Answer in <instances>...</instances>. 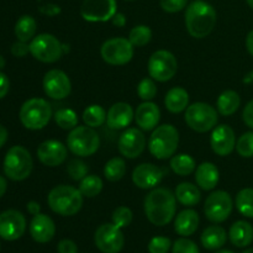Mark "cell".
<instances>
[{
	"label": "cell",
	"instance_id": "obj_1",
	"mask_svg": "<svg viewBox=\"0 0 253 253\" xmlns=\"http://www.w3.org/2000/svg\"><path fill=\"white\" fill-rule=\"evenodd\" d=\"M177 198L166 188H153L145 199V214L156 226H166L173 220L177 209Z\"/></svg>",
	"mask_w": 253,
	"mask_h": 253
},
{
	"label": "cell",
	"instance_id": "obj_2",
	"mask_svg": "<svg viewBox=\"0 0 253 253\" xmlns=\"http://www.w3.org/2000/svg\"><path fill=\"white\" fill-rule=\"evenodd\" d=\"M216 25V11L209 2L204 0H194L187 6L185 26L194 39H204L209 36Z\"/></svg>",
	"mask_w": 253,
	"mask_h": 253
},
{
	"label": "cell",
	"instance_id": "obj_3",
	"mask_svg": "<svg viewBox=\"0 0 253 253\" xmlns=\"http://www.w3.org/2000/svg\"><path fill=\"white\" fill-rule=\"evenodd\" d=\"M47 203L53 212L61 216H73L83 205V194L81 190L71 185H57L49 192Z\"/></svg>",
	"mask_w": 253,
	"mask_h": 253
},
{
	"label": "cell",
	"instance_id": "obj_4",
	"mask_svg": "<svg viewBox=\"0 0 253 253\" xmlns=\"http://www.w3.org/2000/svg\"><path fill=\"white\" fill-rule=\"evenodd\" d=\"M179 145V133L173 125H161L153 130L148 140V150L157 160H167L174 156Z\"/></svg>",
	"mask_w": 253,
	"mask_h": 253
},
{
	"label": "cell",
	"instance_id": "obj_5",
	"mask_svg": "<svg viewBox=\"0 0 253 253\" xmlns=\"http://www.w3.org/2000/svg\"><path fill=\"white\" fill-rule=\"evenodd\" d=\"M20 121L29 130H41L52 118V108L48 101L32 98L25 101L20 109Z\"/></svg>",
	"mask_w": 253,
	"mask_h": 253
},
{
	"label": "cell",
	"instance_id": "obj_6",
	"mask_svg": "<svg viewBox=\"0 0 253 253\" xmlns=\"http://www.w3.org/2000/svg\"><path fill=\"white\" fill-rule=\"evenodd\" d=\"M4 173L9 179L20 182L31 174L34 161L29 151L22 146H14L6 152L4 158Z\"/></svg>",
	"mask_w": 253,
	"mask_h": 253
},
{
	"label": "cell",
	"instance_id": "obj_7",
	"mask_svg": "<svg viewBox=\"0 0 253 253\" xmlns=\"http://www.w3.org/2000/svg\"><path fill=\"white\" fill-rule=\"evenodd\" d=\"M67 146L73 155L78 157H89L99 150L100 138L93 127L86 125L77 126L69 132Z\"/></svg>",
	"mask_w": 253,
	"mask_h": 253
},
{
	"label": "cell",
	"instance_id": "obj_8",
	"mask_svg": "<svg viewBox=\"0 0 253 253\" xmlns=\"http://www.w3.org/2000/svg\"><path fill=\"white\" fill-rule=\"evenodd\" d=\"M185 123L197 132H208L217 124V111L207 103H194L185 111Z\"/></svg>",
	"mask_w": 253,
	"mask_h": 253
},
{
	"label": "cell",
	"instance_id": "obj_9",
	"mask_svg": "<svg viewBox=\"0 0 253 253\" xmlns=\"http://www.w3.org/2000/svg\"><path fill=\"white\" fill-rule=\"evenodd\" d=\"M63 44L51 34H41L34 37L30 43V53L37 61L54 63L63 54Z\"/></svg>",
	"mask_w": 253,
	"mask_h": 253
},
{
	"label": "cell",
	"instance_id": "obj_10",
	"mask_svg": "<svg viewBox=\"0 0 253 253\" xmlns=\"http://www.w3.org/2000/svg\"><path fill=\"white\" fill-rule=\"evenodd\" d=\"M148 74L157 82H168L175 76L178 62L174 54L166 49L153 52L148 59Z\"/></svg>",
	"mask_w": 253,
	"mask_h": 253
},
{
	"label": "cell",
	"instance_id": "obj_11",
	"mask_svg": "<svg viewBox=\"0 0 253 253\" xmlns=\"http://www.w3.org/2000/svg\"><path fill=\"white\" fill-rule=\"evenodd\" d=\"M104 61L111 66H124L133 57V46L127 39L114 37L103 43L100 48Z\"/></svg>",
	"mask_w": 253,
	"mask_h": 253
},
{
	"label": "cell",
	"instance_id": "obj_12",
	"mask_svg": "<svg viewBox=\"0 0 253 253\" xmlns=\"http://www.w3.org/2000/svg\"><path fill=\"white\" fill-rule=\"evenodd\" d=\"M232 208L234 203L231 195L224 190H216L212 192L205 200L204 212L209 221L220 224L229 219L232 212Z\"/></svg>",
	"mask_w": 253,
	"mask_h": 253
},
{
	"label": "cell",
	"instance_id": "obj_13",
	"mask_svg": "<svg viewBox=\"0 0 253 253\" xmlns=\"http://www.w3.org/2000/svg\"><path fill=\"white\" fill-rule=\"evenodd\" d=\"M94 242L103 253H119L124 249L125 237L120 227L114 224H103L94 235Z\"/></svg>",
	"mask_w": 253,
	"mask_h": 253
},
{
	"label": "cell",
	"instance_id": "obj_14",
	"mask_svg": "<svg viewBox=\"0 0 253 253\" xmlns=\"http://www.w3.org/2000/svg\"><path fill=\"white\" fill-rule=\"evenodd\" d=\"M118 10L116 0H84L81 15L85 21L104 22L113 19Z\"/></svg>",
	"mask_w": 253,
	"mask_h": 253
},
{
	"label": "cell",
	"instance_id": "obj_15",
	"mask_svg": "<svg viewBox=\"0 0 253 253\" xmlns=\"http://www.w3.org/2000/svg\"><path fill=\"white\" fill-rule=\"evenodd\" d=\"M43 90L47 96L56 100L67 98L71 94L72 84L68 76L61 69H51L43 77Z\"/></svg>",
	"mask_w": 253,
	"mask_h": 253
},
{
	"label": "cell",
	"instance_id": "obj_16",
	"mask_svg": "<svg viewBox=\"0 0 253 253\" xmlns=\"http://www.w3.org/2000/svg\"><path fill=\"white\" fill-rule=\"evenodd\" d=\"M26 230V219L17 210H6L0 214V237L5 241H16Z\"/></svg>",
	"mask_w": 253,
	"mask_h": 253
},
{
	"label": "cell",
	"instance_id": "obj_17",
	"mask_svg": "<svg viewBox=\"0 0 253 253\" xmlns=\"http://www.w3.org/2000/svg\"><path fill=\"white\" fill-rule=\"evenodd\" d=\"M119 152L126 158H137L142 155L146 147V137L141 130L136 127L127 128L124 131L119 138Z\"/></svg>",
	"mask_w": 253,
	"mask_h": 253
},
{
	"label": "cell",
	"instance_id": "obj_18",
	"mask_svg": "<svg viewBox=\"0 0 253 253\" xmlns=\"http://www.w3.org/2000/svg\"><path fill=\"white\" fill-rule=\"evenodd\" d=\"M167 172L165 168L157 167L152 163H142L133 169L132 182L141 189H153L160 184Z\"/></svg>",
	"mask_w": 253,
	"mask_h": 253
},
{
	"label": "cell",
	"instance_id": "obj_19",
	"mask_svg": "<svg viewBox=\"0 0 253 253\" xmlns=\"http://www.w3.org/2000/svg\"><path fill=\"white\" fill-rule=\"evenodd\" d=\"M210 145L217 156L226 157L231 155L232 151L236 147V137H235L234 130L227 125L214 127L211 137H210Z\"/></svg>",
	"mask_w": 253,
	"mask_h": 253
},
{
	"label": "cell",
	"instance_id": "obj_20",
	"mask_svg": "<svg viewBox=\"0 0 253 253\" xmlns=\"http://www.w3.org/2000/svg\"><path fill=\"white\" fill-rule=\"evenodd\" d=\"M37 157L47 167L61 166L67 158V147L56 140H47L37 148Z\"/></svg>",
	"mask_w": 253,
	"mask_h": 253
},
{
	"label": "cell",
	"instance_id": "obj_21",
	"mask_svg": "<svg viewBox=\"0 0 253 253\" xmlns=\"http://www.w3.org/2000/svg\"><path fill=\"white\" fill-rule=\"evenodd\" d=\"M56 234V225L53 220L44 214L35 215L30 222V235L39 244H47Z\"/></svg>",
	"mask_w": 253,
	"mask_h": 253
},
{
	"label": "cell",
	"instance_id": "obj_22",
	"mask_svg": "<svg viewBox=\"0 0 253 253\" xmlns=\"http://www.w3.org/2000/svg\"><path fill=\"white\" fill-rule=\"evenodd\" d=\"M161 119L160 108L155 103L145 101L137 106L135 120L138 127L143 131H152L157 127Z\"/></svg>",
	"mask_w": 253,
	"mask_h": 253
},
{
	"label": "cell",
	"instance_id": "obj_23",
	"mask_svg": "<svg viewBox=\"0 0 253 253\" xmlns=\"http://www.w3.org/2000/svg\"><path fill=\"white\" fill-rule=\"evenodd\" d=\"M133 119V110L130 104L127 103H115L108 111L106 123L110 128L114 130H123L127 127Z\"/></svg>",
	"mask_w": 253,
	"mask_h": 253
},
{
	"label": "cell",
	"instance_id": "obj_24",
	"mask_svg": "<svg viewBox=\"0 0 253 253\" xmlns=\"http://www.w3.org/2000/svg\"><path fill=\"white\" fill-rule=\"evenodd\" d=\"M199 226V215L195 210L187 209L180 211L174 220V230L178 235L188 237L194 234Z\"/></svg>",
	"mask_w": 253,
	"mask_h": 253
},
{
	"label": "cell",
	"instance_id": "obj_25",
	"mask_svg": "<svg viewBox=\"0 0 253 253\" xmlns=\"http://www.w3.org/2000/svg\"><path fill=\"white\" fill-rule=\"evenodd\" d=\"M195 182L203 190H212L219 183V169L214 163L204 162L195 170Z\"/></svg>",
	"mask_w": 253,
	"mask_h": 253
},
{
	"label": "cell",
	"instance_id": "obj_26",
	"mask_svg": "<svg viewBox=\"0 0 253 253\" xmlns=\"http://www.w3.org/2000/svg\"><path fill=\"white\" fill-rule=\"evenodd\" d=\"M229 237L231 244L239 249L250 246L253 241V226L244 220L236 221L230 227Z\"/></svg>",
	"mask_w": 253,
	"mask_h": 253
},
{
	"label": "cell",
	"instance_id": "obj_27",
	"mask_svg": "<svg viewBox=\"0 0 253 253\" xmlns=\"http://www.w3.org/2000/svg\"><path fill=\"white\" fill-rule=\"evenodd\" d=\"M226 239L227 235L224 227L219 226V225H211L203 231L200 241H202L204 249L209 250V251H216L226 244Z\"/></svg>",
	"mask_w": 253,
	"mask_h": 253
},
{
	"label": "cell",
	"instance_id": "obj_28",
	"mask_svg": "<svg viewBox=\"0 0 253 253\" xmlns=\"http://www.w3.org/2000/svg\"><path fill=\"white\" fill-rule=\"evenodd\" d=\"M189 94L182 86H174L167 93L165 98V105L168 111L173 114H179L188 108Z\"/></svg>",
	"mask_w": 253,
	"mask_h": 253
},
{
	"label": "cell",
	"instance_id": "obj_29",
	"mask_svg": "<svg viewBox=\"0 0 253 253\" xmlns=\"http://www.w3.org/2000/svg\"><path fill=\"white\" fill-rule=\"evenodd\" d=\"M174 195L180 204L189 208L199 204L200 199H202L200 190L198 189L197 185L192 184V183H180L175 188Z\"/></svg>",
	"mask_w": 253,
	"mask_h": 253
},
{
	"label": "cell",
	"instance_id": "obj_30",
	"mask_svg": "<svg viewBox=\"0 0 253 253\" xmlns=\"http://www.w3.org/2000/svg\"><path fill=\"white\" fill-rule=\"evenodd\" d=\"M241 105V98L235 90H225L220 94L216 101L217 113L222 116H231Z\"/></svg>",
	"mask_w": 253,
	"mask_h": 253
},
{
	"label": "cell",
	"instance_id": "obj_31",
	"mask_svg": "<svg viewBox=\"0 0 253 253\" xmlns=\"http://www.w3.org/2000/svg\"><path fill=\"white\" fill-rule=\"evenodd\" d=\"M37 24L36 20L30 15H24L20 17L15 25V35H16L17 40L22 42H29L32 40L36 34Z\"/></svg>",
	"mask_w": 253,
	"mask_h": 253
},
{
	"label": "cell",
	"instance_id": "obj_32",
	"mask_svg": "<svg viewBox=\"0 0 253 253\" xmlns=\"http://www.w3.org/2000/svg\"><path fill=\"white\" fill-rule=\"evenodd\" d=\"M195 167L197 166H195L194 158L185 153L173 156L170 160V168L175 174L180 175V177H187V175L192 174L195 170Z\"/></svg>",
	"mask_w": 253,
	"mask_h": 253
},
{
	"label": "cell",
	"instance_id": "obj_33",
	"mask_svg": "<svg viewBox=\"0 0 253 253\" xmlns=\"http://www.w3.org/2000/svg\"><path fill=\"white\" fill-rule=\"evenodd\" d=\"M126 173V163L121 157H114L108 161L104 167V175L110 182H118L123 179Z\"/></svg>",
	"mask_w": 253,
	"mask_h": 253
},
{
	"label": "cell",
	"instance_id": "obj_34",
	"mask_svg": "<svg viewBox=\"0 0 253 253\" xmlns=\"http://www.w3.org/2000/svg\"><path fill=\"white\" fill-rule=\"evenodd\" d=\"M106 111L100 105H90L84 110L83 120L89 127H99L106 121Z\"/></svg>",
	"mask_w": 253,
	"mask_h": 253
},
{
	"label": "cell",
	"instance_id": "obj_35",
	"mask_svg": "<svg viewBox=\"0 0 253 253\" xmlns=\"http://www.w3.org/2000/svg\"><path fill=\"white\" fill-rule=\"evenodd\" d=\"M79 190L83 194V197L86 198H94L96 195L100 194L103 190V180L100 177L95 174L86 175L85 178L81 180L79 184Z\"/></svg>",
	"mask_w": 253,
	"mask_h": 253
},
{
	"label": "cell",
	"instance_id": "obj_36",
	"mask_svg": "<svg viewBox=\"0 0 253 253\" xmlns=\"http://www.w3.org/2000/svg\"><path fill=\"white\" fill-rule=\"evenodd\" d=\"M236 208L240 214L246 217H253V189L246 188L236 195Z\"/></svg>",
	"mask_w": 253,
	"mask_h": 253
},
{
	"label": "cell",
	"instance_id": "obj_37",
	"mask_svg": "<svg viewBox=\"0 0 253 253\" xmlns=\"http://www.w3.org/2000/svg\"><path fill=\"white\" fill-rule=\"evenodd\" d=\"M54 121L63 130H73L78 126V115L72 109H59L54 113Z\"/></svg>",
	"mask_w": 253,
	"mask_h": 253
},
{
	"label": "cell",
	"instance_id": "obj_38",
	"mask_svg": "<svg viewBox=\"0 0 253 253\" xmlns=\"http://www.w3.org/2000/svg\"><path fill=\"white\" fill-rule=\"evenodd\" d=\"M151 39H152V31L146 25L135 26L128 35V41L132 43L133 47L146 46L151 41Z\"/></svg>",
	"mask_w": 253,
	"mask_h": 253
},
{
	"label": "cell",
	"instance_id": "obj_39",
	"mask_svg": "<svg viewBox=\"0 0 253 253\" xmlns=\"http://www.w3.org/2000/svg\"><path fill=\"white\" fill-rule=\"evenodd\" d=\"M88 170L89 168L86 163L78 158L69 161L68 166H67V172L73 180H82L83 178H85L88 175Z\"/></svg>",
	"mask_w": 253,
	"mask_h": 253
},
{
	"label": "cell",
	"instance_id": "obj_40",
	"mask_svg": "<svg viewBox=\"0 0 253 253\" xmlns=\"http://www.w3.org/2000/svg\"><path fill=\"white\" fill-rule=\"evenodd\" d=\"M236 151L241 157L251 158L253 157V132L244 133L236 142Z\"/></svg>",
	"mask_w": 253,
	"mask_h": 253
},
{
	"label": "cell",
	"instance_id": "obj_41",
	"mask_svg": "<svg viewBox=\"0 0 253 253\" xmlns=\"http://www.w3.org/2000/svg\"><path fill=\"white\" fill-rule=\"evenodd\" d=\"M132 211L131 209H128L127 207H119L114 210L113 212V224L116 225L120 229H124V227H127L128 225L132 221Z\"/></svg>",
	"mask_w": 253,
	"mask_h": 253
},
{
	"label": "cell",
	"instance_id": "obj_42",
	"mask_svg": "<svg viewBox=\"0 0 253 253\" xmlns=\"http://www.w3.org/2000/svg\"><path fill=\"white\" fill-rule=\"evenodd\" d=\"M137 94L142 100L150 101L157 95V86L153 79L143 78L137 86Z\"/></svg>",
	"mask_w": 253,
	"mask_h": 253
},
{
	"label": "cell",
	"instance_id": "obj_43",
	"mask_svg": "<svg viewBox=\"0 0 253 253\" xmlns=\"http://www.w3.org/2000/svg\"><path fill=\"white\" fill-rule=\"evenodd\" d=\"M170 247H172V242L168 237L165 236H156L148 244V252L150 253H168Z\"/></svg>",
	"mask_w": 253,
	"mask_h": 253
},
{
	"label": "cell",
	"instance_id": "obj_44",
	"mask_svg": "<svg viewBox=\"0 0 253 253\" xmlns=\"http://www.w3.org/2000/svg\"><path fill=\"white\" fill-rule=\"evenodd\" d=\"M172 253H200V251L195 242L182 237L172 245Z\"/></svg>",
	"mask_w": 253,
	"mask_h": 253
},
{
	"label": "cell",
	"instance_id": "obj_45",
	"mask_svg": "<svg viewBox=\"0 0 253 253\" xmlns=\"http://www.w3.org/2000/svg\"><path fill=\"white\" fill-rule=\"evenodd\" d=\"M160 4L166 12L174 14V12L182 11L187 6L188 0H161Z\"/></svg>",
	"mask_w": 253,
	"mask_h": 253
},
{
	"label": "cell",
	"instance_id": "obj_46",
	"mask_svg": "<svg viewBox=\"0 0 253 253\" xmlns=\"http://www.w3.org/2000/svg\"><path fill=\"white\" fill-rule=\"evenodd\" d=\"M57 252L58 253H78V246L72 240L63 239L57 245Z\"/></svg>",
	"mask_w": 253,
	"mask_h": 253
},
{
	"label": "cell",
	"instance_id": "obj_47",
	"mask_svg": "<svg viewBox=\"0 0 253 253\" xmlns=\"http://www.w3.org/2000/svg\"><path fill=\"white\" fill-rule=\"evenodd\" d=\"M11 53L17 58H22L27 53H30V44H27V42L22 41L15 42L11 46Z\"/></svg>",
	"mask_w": 253,
	"mask_h": 253
},
{
	"label": "cell",
	"instance_id": "obj_48",
	"mask_svg": "<svg viewBox=\"0 0 253 253\" xmlns=\"http://www.w3.org/2000/svg\"><path fill=\"white\" fill-rule=\"evenodd\" d=\"M242 118H244L245 124H246L249 127L253 128V100L250 101L244 109V113H242Z\"/></svg>",
	"mask_w": 253,
	"mask_h": 253
},
{
	"label": "cell",
	"instance_id": "obj_49",
	"mask_svg": "<svg viewBox=\"0 0 253 253\" xmlns=\"http://www.w3.org/2000/svg\"><path fill=\"white\" fill-rule=\"evenodd\" d=\"M40 12H42L43 15H47V16H56V15H58L61 12V7L57 4L49 2V4L40 7Z\"/></svg>",
	"mask_w": 253,
	"mask_h": 253
},
{
	"label": "cell",
	"instance_id": "obj_50",
	"mask_svg": "<svg viewBox=\"0 0 253 253\" xmlns=\"http://www.w3.org/2000/svg\"><path fill=\"white\" fill-rule=\"evenodd\" d=\"M9 88H10L9 78L6 77V74L0 72V99L6 96L7 91H9Z\"/></svg>",
	"mask_w": 253,
	"mask_h": 253
},
{
	"label": "cell",
	"instance_id": "obj_51",
	"mask_svg": "<svg viewBox=\"0 0 253 253\" xmlns=\"http://www.w3.org/2000/svg\"><path fill=\"white\" fill-rule=\"evenodd\" d=\"M111 21H113V25H115V26L124 27L126 25V17L123 12H116L113 16V19H111Z\"/></svg>",
	"mask_w": 253,
	"mask_h": 253
},
{
	"label": "cell",
	"instance_id": "obj_52",
	"mask_svg": "<svg viewBox=\"0 0 253 253\" xmlns=\"http://www.w3.org/2000/svg\"><path fill=\"white\" fill-rule=\"evenodd\" d=\"M27 211L30 212L31 215H37L40 214V211H41V207H40V204L37 202H35V200H31V202L27 203Z\"/></svg>",
	"mask_w": 253,
	"mask_h": 253
},
{
	"label": "cell",
	"instance_id": "obj_53",
	"mask_svg": "<svg viewBox=\"0 0 253 253\" xmlns=\"http://www.w3.org/2000/svg\"><path fill=\"white\" fill-rule=\"evenodd\" d=\"M246 47H247V51L250 52V54L253 56V30L247 35V39H246Z\"/></svg>",
	"mask_w": 253,
	"mask_h": 253
},
{
	"label": "cell",
	"instance_id": "obj_54",
	"mask_svg": "<svg viewBox=\"0 0 253 253\" xmlns=\"http://www.w3.org/2000/svg\"><path fill=\"white\" fill-rule=\"evenodd\" d=\"M7 140V130L2 125H0V148L5 145Z\"/></svg>",
	"mask_w": 253,
	"mask_h": 253
},
{
	"label": "cell",
	"instance_id": "obj_55",
	"mask_svg": "<svg viewBox=\"0 0 253 253\" xmlns=\"http://www.w3.org/2000/svg\"><path fill=\"white\" fill-rule=\"evenodd\" d=\"M6 188H7L6 179H5L4 177H1V175H0V198H1L2 195L5 194V192H6Z\"/></svg>",
	"mask_w": 253,
	"mask_h": 253
},
{
	"label": "cell",
	"instance_id": "obj_56",
	"mask_svg": "<svg viewBox=\"0 0 253 253\" xmlns=\"http://www.w3.org/2000/svg\"><path fill=\"white\" fill-rule=\"evenodd\" d=\"M4 67H5V58L1 56V54H0V71H1Z\"/></svg>",
	"mask_w": 253,
	"mask_h": 253
},
{
	"label": "cell",
	"instance_id": "obj_57",
	"mask_svg": "<svg viewBox=\"0 0 253 253\" xmlns=\"http://www.w3.org/2000/svg\"><path fill=\"white\" fill-rule=\"evenodd\" d=\"M215 253H234V252L229 251V250H220V251H216Z\"/></svg>",
	"mask_w": 253,
	"mask_h": 253
},
{
	"label": "cell",
	"instance_id": "obj_58",
	"mask_svg": "<svg viewBox=\"0 0 253 253\" xmlns=\"http://www.w3.org/2000/svg\"><path fill=\"white\" fill-rule=\"evenodd\" d=\"M247 4H249V6L251 7V9H253V0H246Z\"/></svg>",
	"mask_w": 253,
	"mask_h": 253
},
{
	"label": "cell",
	"instance_id": "obj_59",
	"mask_svg": "<svg viewBox=\"0 0 253 253\" xmlns=\"http://www.w3.org/2000/svg\"><path fill=\"white\" fill-rule=\"evenodd\" d=\"M242 253H253V249H249V250H246V251H244Z\"/></svg>",
	"mask_w": 253,
	"mask_h": 253
},
{
	"label": "cell",
	"instance_id": "obj_60",
	"mask_svg": "<svg viewBox=\"0 0 253 253\" xmlns=\"http://www.w3.org/2000/svg\"><path fill=\"white\" fill-rule=\"evenodd\" d=\"M128 1H131V0H128Z\"/></svg>",
	"mask_w": 253,
	"mask_h": 253
}]
</instances>
